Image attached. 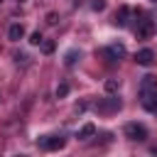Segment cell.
<instances>
[{
	"label": "cell",
	"instance_id": "15",
	"mask_svg": "<svg viewBox=\"0 0 157 157\" xmlns=\"http://www.w3.org/2000/svg\"><path fill=\"white\" fill-rule=\"evenodd\" d=\"M47 22H49V25H56V22H59L56 12H49V15H47Z\"/></svg>",
	"mask_w": 157,
	"mask_h": 157
},
{
	"label": "cell",
	"instance_id": "20",
	"mask_svg": "<svg viewBox=\"0 0 157 157\" xmlns=\"http://www.w3.org/2000/svg\"><path fill=\"white\" fill-rule=\"evenodd\" d=\"M155 113H157V110H155Z\"/></svg>",
	"mask_w": 157,
	"mask_h": 157
},
{
	"label": "cell",
	"instance_id": "10",
	"mask_svg": "<svg viewBox=\"0 0 157 157\" xmlns=\"http://www.w3.org/2000/svg\"><path fill=\"white\" fill-rule=\"evenodd\" d=\"M93 135H96V125H93V123H86V125L78 130V137H81V140H88V137H93Z\"/></svg>",
	"mask_w": 157,
	"mask_h": 157
},
{
	"label": "cell",
	"instance_id": "3",
	"mask_svg": "<svg viewBox=\"0 0 157 157\" xmlns=\"http://www.w3.org/2000/svg\"><path fill=\"white\" fill-rule=\"evenodd\" d=\"M120 101L118 98H103L101 103H98V113H118L120 110Z\"/></svg>",
	"mask_w": 157,
	"mask_h": 157
},
{
	"label": "cell",
	"instance_id": "7",
	"mask_svg": "<svg viewBox=\"0 0 157 157\" xmlns=\"http://www.w3.org/2000/svg\"><path fill=\"white\" fill-rule=\"evenodd\" d=\"M22 37H25V27H22L20 22L10 25V29H7V39H10V42H20Z\"/></svg>",
	"mask_w": 157,
	"mask_h": 157
},
{
	"label": "cell",
	"instance_id": "2",
	"mask_svg": "<svg viewBox=\"0 0 157 157\" xmlns=\"http://www.w3.org/2000/svg\"><path fill=\"white\" fill-rule=\"evenodd\" d=\"M135 34H137V39H150V37L155 34V22H152L150 17H142V20H137Z\"/></svg>",
	"mask_w": 157,
	"mask_h": 157
},
{
	"label": "cell",
	"instance_id": "14",
	"mask_svg": "<svg viewBox=\"0 0 157 157\" xmlns=\"http://www.w3.org/2000/svg\"><path fill=\"white\" fill-rule=\"evenodd\" d=\"M29 44H42V34L39 32H32L29 34Z\"/></svg>",
	"mask_w": 157,
	"mask_h": 157
},
{
	"label": "cell",
	"instance_id": "6",
	"mask_svg": "<svg viewBox=\"0 0 157 157\" xmlns=\"http://www.w3.org/2000/svg\"><path fill=\"white\" fill-rule=\"evenodd\" d=\"M157 91V76H145L142 83H140V96L145 93H155Z\"/></svg>",
	"mask_w": 157,
	"mask_h": 157
},
{
	"label": "cell",
	"instance_id": "8",
	"mask_svg": "<svg viewBox=\"0 0 157 157\" xmlns=\"http://www.w3.org/2000/svg\"><path fill=\"white\" fill-rule=\"evenodd\" d=\"M105 56L108 59H120V56H125V47L123 44H110V47H105Z\"/></svg>",
	"mask_w": 157,
	"mask_h": 157
},
{
	"label": "cell",
	"instance_id": "11",
	"mask_svg": "<svg viewBox=\"0 0 157 157\" xmlns=\"http://www.w3.org/2000/svg\"><path fill=\"white\" fill-rule=\"evenodd\" d=\"M118 88H120V81H118V78H108V81H105V91H108V93H115Z\"/></svg>",
	"mask_w": 157,
	"mask_h": 157
},
{
	"label": "cell",
	"instance_id": "16",
	"mask_svg": "<svg viewBox=\"0 0 157 157\" xmlns=\"http://www.w3.org/2000/svg\"><path fill=\"white\" fill-rule=\"evenodd\" d=\"M64 61H66V64H69V66H71V64H74V61H76V52H69V54H66V59H64Z\"/></svg>",
	"mask_w": 157,
	"mask_h": 157
},
{
	"label": "cell",
	"instance_id": "4",
	"mask_svg": "<svg viewBox=\"0 0 157 157\" xmlns=\"http://www.w3.org/2000/svg\"><path fill=\"white\" fill-rule=\"evenodd\" d=\"M135 61H137L140 66H152V64H155V52H152V49H140V52L135 54Z\"/></svg>",
	"mask_w": 157,
	"mask_h": 157
},
{
	"label": "cell",
	"instance_id": "12",
	"mask_svg": "<svg viewBox=\"0 0 157 157\" xmlns=\"http://www.w3.org/2000/svg\"><path fill=\"white\" fill-rule=\"evenodd\" d=\"M42 52H44V54H52V52H54V42H52V39H47V42L42 39Z\"/></svg>",
	"mask_w": 157,
	"mask_h": 157
},
{
	"label": "cell",
	"instance_id": "17",
	"mask_svg": "<svg viewBox=\"0 0 157 157\" xmlns=\"http://www.w3.org/2000/svg\"><path fill=\"white\" fill-rule=\"evenodd\" d=\"M105 7V0H93V10H103Z\"/></svg>",
	"mask_w": 157,
	"mask_h": 157
},
{
	"label": "cell",
	"instance_id": "1",
	"mask_svg": "<svg viewBox=\"0 0 157 157\" xmlns=\"http://www.w3.org/2000/svg\"><path fill=\"white\" fill-rule=\"evenodd\" d=\"M123 132H125V137H128V140H137V142L147 140V128H145V125H140V123H128V125L123 128Z\"/></svg>",
	"mask_w": 157,
	"mask_h": 157
},
{
	"label": "cell",
	"instance_id": "19",
	"mask_svg": "<svg viewBox=\"0 0 157 157\" xmlns=\"http://www.w3.org/2000/svg\"><path fill=\"white\" fill-rule=\"evenodd\" d=\"M150 2H157V0H150Z\"/></svg>",
	"mask_w": 157,
	"mask_h": 157
},
{
	"label": "cell",
	"instance_id": "18",
	"mask_svg": "<svg viewBox=\"0 0 157 157\" xmlns=\"http://www.w3.org/2000/svg\"><path fill=\"white\" fill-rule=\"evenodd\" d=\"M17 2H25V0H17Z\"/></svg>",
	"mask_w": 157,
	"mask_h": 157
},
{
	"label": "cell",
	"instance_id": "5",
	"mask_svg": "<svg viewBox=\"0 0 157 157\" xmlns=\"http://www.w3.org/2000/svg\"><path fill=\"white\" fill-rule=\"evenodd\" d=\"M64 137H42L39 140V147H44V150H61L64 147Z\"/></svg>",
	"mask_w": 157,
	"mask_h": 157
},
{
	"label": "cell",
	"instance_id": "9",
	"mask_svg": "<svg viewBox=\"0 0 157 157\" xmlns=\"http://www.w3.org/2000/svg\"><path fill=\"white\" fill-rule=\"evenodd\" d=\"M128 12H130V10H128L125 5H123V7H118V12H115V20H113V22H115L118 27H125V25H128Z\"/></svg>",
	"mask_w": 157,
	"mask_h": 157
},
{
	"label": "cell",
	"instance_id": "13",
	"mask_svg": "<svg viewBox=\"0 0 157 157\" xmlns=\"http://www.w3.org/2000/svg\"><path fill=\"white\" fill-rule=\"evenodd\" d=\"M66 93H69V83H59L56 86V98H64Z\"/></svg>",
	"mask_w": 157,
	"mask_h": 157
}]
</instances>
